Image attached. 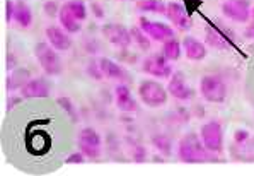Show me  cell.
<instances>
[{
  "instance_id": "obj_5",
  "label": "cell",
  "mask_w": 254,
  "mask_h": 176,
  "mask_svg": "<svg viewBox=\"0 0 254 176\" xmlns=\"http://www.w3.org/2000/svg\"><path fill=\"white\" fill-rule=\"evenodd\" d=\"M77 147L89 159H99L103 154V139L94 128L85 127L77 134Z\"/></svg>"
},
{
  "instance_id": "obj_30",
  "label": "cell",
  "mask_w": 254,
  "mask_h": 176,
  "mask_svg": "<svg viewBox=\"0 0 254 176\" xmlns=\"http://www.w3.org/2000/svg\"><path fill=\"white\" fill-rule=\"evenodd\" d=\"M84 161H85V154L82 151L73 152V154H70L67 158V164H82Z\"/></svg>"
},
{
  "instance_id": "obj_23",
  "label": "cell",
  "mask_w": 254,
  "mask_h": 176,
  "mask_svg": "<svg viewBox=\"0 0 254 176\" xmlns=\"http://www.w3.org/2000/svg\"><path fill=\"white\" fill-rule=\"evenodd\" d=\"M152 146L162 156H171V152H173V140L166 134H157L152 137Z\"/></svg>"
},
{
  "instance_id": "obj_36",
  "label": "cell",
  "mask_w": 254,
  "mask_h": 176,
  "mask_svg": "<svg viewBox=\"0 0 254 176\" xmlns=\"http://www.w3.org/2000/svg\"><path fill=\"white\" fill-rule=\"evenodd\" d=\"M251 17H254V7H253V9H251Z\"/></svg>"
},
{
  "instance_id": "obj_31",
  "label": "cell",
  "mask_w": 254,
  "mask_h": 176,
  "mask_svg": "<svg viewBox=\"0 0 254 176\" xmlns=\"http://www.w3.org/2000/svg\"><path fill=\"white\" fill-rule=\"evenodd\" d=\"M246 140H249V132L244 130V128H239V130L234 134V142H236V144H244Z\"/></svg>"
},
{
  "instance_id": "obj_22",
  "label": "cell",
  "mask_w": 254,
  "mask_h": 176,
  "mask_svg": "<svg viewBox=\"0 0 254 176\" xmlns=\"http://www.w3.org/2000/svg\"><path fill=\"white\" fill-rule=\"evenodd\" d=\"M136 9L140 12H154V14H166L167 12V3L161 0H140L136 3Z\"/></svg>"
},
{
  "instance_id": "obj_28",
  "label": "cell",
  "mask_w": 254,
  "mask_h": 176,
  "mask_svg": "<svg viewBox=\"0 0 254 176\" xmlns=\"http://www.w3.org/2000/svg\"><path fill=\"white\" fill-rule=\"evenodd\" d=\"M57 101H58V104H60V106L65 109V111L70 113V116H72L73 122H77V113H75V109H73L72 101H70L68 97H58Z\"/></svg>"
},
{
  "instance_id": "obj_11",
  "label": "cell",
  "mask_w": 254,
  "mask_h": 176,
  "mask_svg": "<svg viewBox=\"0 0 254 176\" xmlns=\"http://www.w3.org/2000/svg\"><path fill=\"white\" fill-rule=\"evenodd\" d=\"M140 27L142 31L150 38L152 41H167L171 38H174V31L171 26L164 24V22H155V21H148V19H140Z\"/></svg>"
},
{
  "instance_id": "obj_1",
  "label": "cell",
  "mask_w": 254,
  "mask_h": 176,
  "mask_svg": "<svg viewBox=\"0 0 254 176\" xmlns=\"http://www.w3.org/2000/svg\"><path fill=\"white\" fill-rule=\"evenodd\" d=\"M178 158L183 163H205L213 158V152L203 146L200 135L186 134L178 144Z\"/></svg>"
},
{
  "instance_id": "obj_16",
  "label": "cell",
  "mask_w": 254,
  "mask_h": 176,
  "mask_svg": "<svg viewBox=\"0 0 254 176\" xmlns=\"http://www.w3.org/2000/svg\"><path fill=\"white\" fill-rule=\"evenodd\" d=\"M167 19H169L173 24L178 27V29H183V31H188L191 27V21L186 14V9L178 2H169L167 3Z\"/></svg>"
},
{
  "instance_id": "obj_24",
  "label": "cell",
  "mask_w": 254,
  "mask_h": 176,
  "mask_svg": "<svg viewBox=\"0 0 254 176\" xmlns=\"http://www.w3.org/2000/svg\"><path fill=\"white\" fill-rule=\"evenodd\" d=\"M181 50H183V45L179 43L178 40L171 38V40L164 41V46H162V53L166 55L169 60H178L181 57Z\"/></svg>"
},
{
  "instance_id": "obj_7",
  "label": "cell",
  "mask_w": 254,
  "mask_h": 176,
  "mask_svg": "<svg viewBox=\"0 0 254 176\" xmlns=\"http://www.w3.org/2000/svg\"><path fill=\"white\" fill-rule=\"evenodd\" d=\"M142 70L148 76L157 77V79H166V77L173 76V67L169 64V58L164 53H154L147 57L142 62Z\"/></svg>"
},
{
  "instance_id": "obj_19",
  "label": "cell",
  "mask_w": 254,
  "mask_h": 176,
  "mask_svg": "<svg viewBox=\"0 0 254 176\" xmlns=\"http://www.w3.org/2000/svg\"><path fill=\"white\" fill-rule=\"evenodd\" d=\"M58 21H60V26L67 31L68 34H75L80 31V21L72 14V10L67 7L65 3L64 7H60V12H58Z\"/></svg>"
},
{
  "instance_id": "obj_17",
  "label": "cell",
  "mask_w": 254,
  "mask_h": 176,
  "mask_svg": "<svg viewBox=\"0 0 254 176\" xmlns=\"http://www.w3.org/2000/svg\"><path fill=\"white\" fill-rule=\"evenodd\" d=\"M183 50H185L186 57L193 62H200L208 55V48H206L205 43H201L200 40H196L193 36H186L183 40Z\"/></svg>"
},
{
  "instance_id": "obj_34",
  "label": "cell",
  "mask_w": 254,
  "mask_h": 176,
  "mask_svg": "<svg viewBox=\"0 0 254 176\" xmlns=\"http://www.w3.org/2000/svg\"><path fill=\"white\" fill-rule=\"evenodd\" d=\"M244 36L248 38V40H254V17H253L251 24L248 26V29L244 31Z\"/></svg>"
},
{
  "instance_id": "obj_12",
  "label": "cell",
  "mask_w": 254,
  "mask_h": 176,
  "mask_svg": "<svg viewBox=\"0 0 254 176\" xmlns=\"http://www.w3.org/2000/svg\"><path fill=\"white\" fill-rule=\"evenodd\" d=\"M167 92H169V96H173L174 99H179V101H190L191 97L194 96V91L186 82L183 72H176L169 77Z\"/></svg>"
},
{
  "instance_id": "obj_32",
  "label": "cell",
  "mask_w": 254,
  "mask_h": 176,
  "mask_svg": "<svg viewBox=\"0 0 254 176\" xmlns=\"http://www.w3.org/2000/svg\"><path fill=\"white\" fill-rule=\"evenodd\" d=\"M14 10H15V3H12V0H5V19H7V22H12Z\"/></svg>"
},
{
  "instance_id": "obj_8",
  "label": "cell",
  "mask_w": 254,
  "mask_h": 176,
  "mask_svg": "<svg viewBox=\"0 0 254 176\" xmlns=\"http://www.w3.org/2000/svg\"><path fill=\"white\" fill-rule=\"evenodd\" d=\"M234 33H230L227 27L218 26L213 21H206V45L213 46L217 50H227L234 45Z\"/></svg>"
},
{
  "instance_id": "obj_14",
  "label": "cell",
  "mask_w": 254,
  "mask_h": 176,
  "mask_svg": "<svg viewBox=\"0 0 254 176\" xmlns=\"http://www.w3.org/2000/svg\"><path fill=\"white\" fill-rule=\"evenodd\" d=\"M45 34L50 45H52L55 50H58V52H65V50H70V46H72V38H70V34L64 27L48 26Z\"/></svg>"
},
{
  "instance_id": "obj_18",
  "label": "cell",
  "mask_w": 254,
  "mask_h": 176,
  "mask_svg": "<svg viewBox=\"0 0 254 176\" xmlns=\"http://www.w3.org/2000/svg\"><path fill=\"white\" fill-rule=\"evenodd\" d=\"M99 65H101V70H103L104 77L106 79H115V81H128V72L125 70L121 65L116 64L115 60L111 58H99Z\"/></svg>"
},
{
  "instance_id": "obj_6",
  "label": "cell",
  "mask_w": 254,
  "mask_h": 176,
  "mask_svg": "<svg viewBox=\"0 0 254 176\" xmlns=\"http://www.w3.org/2000/svg\"><path fill=\"white\" fill-rule=\"evenodd\" d=\"M200 139L203 146L213 154H218V152L224 151V130H222V125L215 122V120L206 122L200 128Z\"/></svg>"
},
{
  "instance_id": "obj_4",
  "label": "cell",
  "mask_w": 254,
  "mask_h": 176,
  "mask_svg": "<svg viewBox=\"0 0 254 176\" xmlns=\"http://www.w3.org/2000/svg\"><path fill=\"white\" fill-rule=\"evenodd\" d=\"M200 94L208 103H224L227 97V84L217 74L203 76L200 81Z\"/></svg>"
},
{
  "instance_id": "obj_3",
  "label": "cell",
  "mask_w": 254,
  "mask_h": 176,
  "mask_svg": "<svg viewBox=\"0 0 254 176\" xmlns=\"http://www.w3.org/2000/svg\"><path fill=\"white\" fill-rule=\"evenodd\" d=\"M57 52L58 50H55L48 41H40L34 46L38 64L43 69V72L48 76H58L62 72V60Z\"/></svg>"
},
{
  "instance_id": "obj_10",
  "label": "cell",
  "mask_w": 254,
  "mask_h": 176,
  "mask_svg": "<svg viewBox=\"0 0 254 176\" xmlns=\"http://www.w3.org/2000/svg\"><path fill=\"white\" fill-rule=\"evenodd\" d=\"M222 14L234 22H248L251 17V3L248 0H225L222 3Z\"/></svg>"
},
{
  "instance_id": "obj_35",
  "label": "cell",
  "mask_w": 254,
  "mask_h": 176,
  "mask_svg": "<svg viewBox=\"0 0 254 176\" xmlns=\"http://www.w3.org/2000/svg\"><path fill=\"white\" fill-rule=\"evenodd\" d=\"M92 12L97 14L99 17H103V10L99 9V5H97V3H92Z\"/></svg>"
},
{
  "instance_id": "obj_29",
  "label": "cell",
  "mask_w": 254,
  "mask_h": 176,
  "mask_svg": "<svg viewBox=\"0 0 254 176\" xmlns=\"http://www.w3.org/2000/svg\"><path fill=\"white\" fill-rule=\"evenodd\" d=\"M131 158L135 159L136 163H143L147 159V151L143 146H140V144H136V146L131 147Z\"/></svg>"
},
{
  "instance_id": "obj_20",
  "label": "cell",
  "mask_w": 254,
  "mask_h": 176,
  "mask_svg": "<svg viewBox=\"0 0 254 176\" xmlns=\"http://www.w3.org/2000/svg\"><path fill=\"white\" fill-rule=\"evenodd\" d=\"M14 21L21 27H29L33 24V10H31V7L27 5V3H24V2L15 3Z\"/></svg>"
},
{
  "instance_id": "obj_2",
  "label": "cell",
  "mask_w": 254,
  "mask_h": 176,
  "mask_svg": "<svg viewBox=\"0 0 254 176\" xmlns=\"http://www.w3.org/2000/svg\"><path fill=\"white\" fill-rule=\"evenodd\" d=\"M167 88H164L161 82L145 79L138 86V97L148 108H161L167 103Z\"/></svg>"
},
{
  "instance_id": "obj_25",
  "label": "cell",
  "mask_w": 254,
  "mask_h": 176,
  "mask_svg": "<svg viewBox=\"0 0 254 176\" xmlns=\"http://www.w3.org/2000/svg\"><path fill=\"white\" fill-rule=\"evenodd\" d=\"M67 7L80 22H84L87 19V7H85V3L82 0H70V2H67Z\"/></svg>"
},
{
  "instance_id": "obj_27",
  "label": "cell",
  "mask_w": 254,
  "mask_h": 176,
  "mask_svg": "<svg viewBox=\"0 0 254 176\" xmlns=\"http://www.w3.org/2000/svg\"><path fill=\"white\" fill-rule=\"evenodd\" d=\"M87 74L96 81H101L104 77L103 70H101V65H99V60H91L87 65Z\"/></svg>"
},
{
  "instance_id": "obj_9",
  "label": "cell",
  "mask_w": 254,
  "mask_h": 176,
  "mask_svg": "<svg viewBox=\"0 0 254 176\" xmlns=\"http://www.w3.org/2000/svg\"><path fill=\"white\" fill-rule=\"evenodd\" d=\"M101 33L106 40L115 45L116 48H130V45L133 43V38H131V31L128 27L116 24V22H109V24H104L101 27Z\"/></svg>"
},
{
  "instance_id": "obj_33",
  "label": "cell",
  "mask_w": 254,
  "mask_h": 176,
  "mask_svg": "<svg viewBox=\"0 0 254 176\" xmlns=\"http://www.w3.org/2000/svg\"><path fill=\"white\" fill-rule=\"evenodd\" d=\"M45 12L50 15V17H55L58 12H60V9H58V5L55 2H46L45 5Z\"/></svg>"
},
{
  "instance_id": "obj_15",
  "label": "cell",
  "mask_w": 254,
  "mask_h": 176,
  "mask_svg": "<svg viewBox=\"0 0 254 176\" xmlns=\"http://www.w3.org/2000/svg\"><path fill=\"white\" fill-rule=\"evenodd\" d=\"M115 101L118 109L123 113H133L138 109V103L131 96V91L128 89L127 84H120L115 88Z\"/></svg>"
},
{
  "instance_id": "obj_26",
  "label": "cell",
  "mask_w": 254,
  "mask_h": 176,
  "mask_svg": "<svg viewBox=\"0 0 254 176\" xmlns=\"http://www.w3.org/2000/svg\"><path fill=\"white\" fill-rule=\"evenodd\" d=\"M130 31H131V38H133V41L140 46V48L142 50L150 48V38L143 33L142 27H133V29H130Z\"/></svg>"
},
{
  "instance_id": "obj_13",
  "label": "cell",
  "mask_w": 254,
  "mask_h": 176,
  "mask_svg": "<svg viewBox=\"0 0 254 176\" xmlns=\"http://www.w3.org/2000/svg\"><path fill=\"white\" fill-rule=\"evenodd\" d=\"M50 89L52 88L48 81L45 77H38V79H29L19 91L24 99H33V97H48Z\"/></svg>"
},
{
  "instance_id": "obj_21",
  "label": "cell",
  "mask_w": 254,
  "mask_h": 176,
  "mask_svg": "<svg viewBox=\"0 0 254 176\" xmlns=\"http://www.w3.org/2000/svg\"><path fill=\"white\" fill-rule=\"evenodd\" d=\"M29 70L26 69H17L12 72V76H9V79H7V89L9 91H14V89H21L22 86L26 84L27 81H29Z\"/></svg>"
}]
</instances>
